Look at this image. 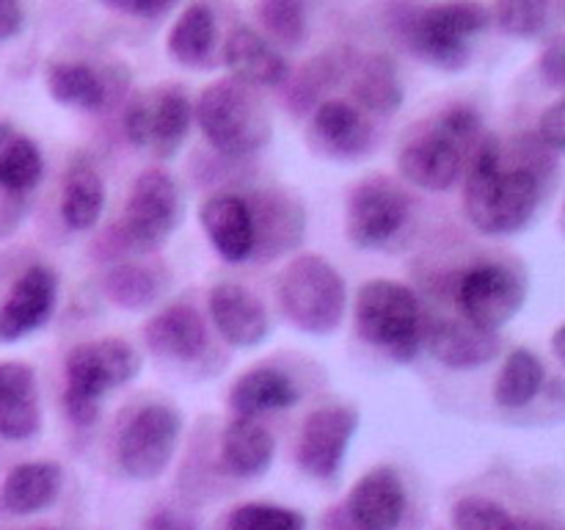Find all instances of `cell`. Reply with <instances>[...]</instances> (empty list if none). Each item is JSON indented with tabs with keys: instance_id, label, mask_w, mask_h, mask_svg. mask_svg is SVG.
Wrapping results in <instances>:
<instances>
[{
	"instance_id": "cell-1",
	"label": "cell",
	"mask_w": 565,
	"mask_h": 530,
	"mask_svg": "<svg viewBox=\"0 0 565 530\" xmlns=\"http://www.w3.org/2000/svg\"><path fill=\"white\" fill-rule=\"evenodd\" d=\"M541 199V171L530 160L508 163L500 138L483 136L469 158L463 210L483 235H511L530 219Z\"/></svg>"
},
{
	"instance_id": "cell-2",
	"label": "cell",
	"mask_w": 565,
	"mask_h": 530,
	"mask_svg": "<svg viewBox=\"0 0 565 530\" xmlns=\"http://www.w3.org/2000/svg\"><path fill=\"white\" fill-rule=\"evenodd\" d=\"M483 136L478 110L452 105L408 132L397 155V169L423 191H450Z\"/></svg>"
},
{
	"instance_id": "cell-3",
	"label": "cell",
	"mask_w": 565,
	"mask_h": 530,
	"mask_svg": "<svg viewBox=\"0 0 565 530\" xmlns=\"http://www.w3.org/2000/svg\"><path fill=\"white\" fill-rule=\"evenodd\" d=\"M193 119L210 147L230 158H243L270 141V116L252 86L237 77H221L202 88Z\"/></svg>"
},
{
	"instance_id": "cell-4",
	"label": "cell",
	"mask_w": 565,
	"mask_h": 530,
	"mask_svg": "<svg viewBox=\"0 0 565 530\" xmlns=\"http://www.w3.org/2000/svg\"><path fill=\"white\" fill-rule=\"evenodd\" d=\"M356 331L395 362H414L425 340L419 298L403 282L370 279L356 293Z\"/></svg>"
},
{
	"instance_id": "cell-5",
	"label": "cell",
	"mask_w": 565,
	"mask_h": 530,
	"mask_svg": "<svg viewBox=\"0 0 565 530\" xmlns=\"http://www.w3.org/2000/svg\"><path fill=\"white\" fill-rule=\"evenodd\" d=\"M64 406L75 425H92L99 414V398L127 384L141 370V357L125 340L81 342L66 353Z\"/></svg>"
},
{
	"instance_id": "cell-6",
	"label": "cell",
	"mask_w": 565,
	"mask_h": 530,
	"mask_svg": "<svg viewBox=\"0 0 565 530\" xmlns=\"http://www.w3.org/2000/svg\"><path fill=\"white\" fill-rule=\"evenodd\" d=\"M279 304L287 320L307 335H331L345 318V282L320 254H301L279 279Z\"/></svg>"
},
{
	"instance_id": "cell-7",
	"label": "cell",
	"mask_w": 565,
	"mask_h": 530,
	"mask_svg": "<svg viewBox=\"0 0 565 530\" xmlns=\"http://www.w3.org/2000/svg\"><path fill=\"white\" fill-rule=\"evenodd\" d=\"M489 25V11L478 0H445L414 11L406 20V42L419 59L439 70H463L472 39Z\"/></svg>"
},
{
	"instance_id": "cell-8",
	"label": "cell",
	"mask_w": 565,
	"mask_h": 530,
	"mask_svg": "<svg viewBox=\"0 0 565 530\" xmlns=\"http://www.w3.org/2000/svg\"><path fill=\"white\" fill-rule=\"evenodd\" d=\"M182 215L180 188L163 169H147L132 182L130 199L121 215V235L127 246L152 252L169 241Z\"/></svg>"
},
{
	"instance_id": "cell-9",
	"label": "cell",
	"mask_w": 565,
	"mask_h": 530,
	"mask_svg": "<svg viewBox=\"0 0 565 530\" xmlns=\"http://www.w3.org/2000/svg\"><path fill=\"white\" fill-rule=\"evenodd\" d=\"M182 414L169 403H149L132 414L116 442L121 469L136 480H154L166 473L177 451Z\"/></svg>"
},
{
	"instance_id": "cell-10",
	"label": "cell",
	"mask_w": 565,
	"mask_h": 530,
	"mask_svg": "<svg viewBox=\"0 0 565 530\" xmlns=\"http://www.w3.org/2000/svg\"><path fill=\"white\" fill-rule=\"evenodd\" d=\"M524 296H527V287L519 279L516 271L500 263L475 265L458 279L456 287L461 318L489 331L502 329L508 320L516 318Z\"/></svg>"
},
{
	"instance_id": "cell-11",
	"label": "cell",
	"mask_w": 565,
	"mask_h": 530,
	"mask_svg": "<svg viewBox=\"0 0 565 530\" xmlns=\"http://www.w3.org/2000/svg\"><path fill=\"white\" fill-rule=\"evenodd\" d=\"M408 221V197L390 182L375 174L359 182L348 197L345 232L359 248H379L390 243Z\"/></svg>"
},
{
	"instance_id": "cell-12",
	"label": "cell",
	"mask_w": 565,
	"mask_h": 530,
	"mask_svg": "<svg viewBox=\"0 0 565 530\" xmlns=\"http://www.w3.org/2000/svg\"><path fill=\"white\" fill-rule=\"evenodd\" d=\"M356 425L359 412L353 406L334 403V406L315 409L303 420L301 436H298V467L312 475V478H334L340 473L342 462H345L348 445L356 434Z\"/></svg>"
},
{
	"instance_id": "cell-13",
	"label": "cell",
	"mask_w": 565,
	"mask_h": 530,
	"mask_svg": "<svg viewBox=\"0 0 565 530\" xmlns=\"http://www.w3.org/2000/svg\"><path fill=\"white\" fill-rule=\"evenodd\" d=\"M55 307V276L44 265H31L11 287L0 307V342L22 340L47 324Z\"/></svg>"
},
{
	"instance_id": "cell-14",
	"label": "cell",
	"mask_w": 565,
	"mask_h": 530,
	"mask_svg": "<svg viewBox=\"0 0 565 530\" xmlns=\"http://www.w3.org/2000/svg\"><path fill=\"white\" fill-rule=\"evenodd\" d=\"M406 513V486L392 467H375L353 484L348 517L359 530H395Z\"/></svg>"
},
{
	"instance_id": "cell-15",
	"label": "cell",
	"mask_w": 565,
	"mask_h": 530,
	"mask_svg": "<svg viewBox=\"0 0 565 530\" xmlns=\"http://www.w3.org/2000/svg\"><path fill=\"white\" fill-rule=\"evenodd\" d=\"M215 331L235 348H252L268 337V312L263 301L235 282H221L207 296Z\"/></svg>"
},
{
	"instance_id": "cell-16",
	"label": "cell",
	"mask_w": 565,
	"mask_h": 530,
	"mask_svg": "<svg viewBox=\"0 0 565 530\" xmlns=\"http://www.w3.org/2000/svg\"><path fill=\"white\" fill-rule=\"evenodd\" d=\"M204 235L226 263H243L254 254V219L246 197L213 193L199 208Z\"/></svg>"
},
{
	"instance_id": "cell-17",
	"label": "cell",
	"mask_w": 565,
	"mask_h": 530,
	"mask_svg": "<svg viewBox=\"0 0 565 530\" xmlns=\"http://www.w3.org/2000/svg\"><path fill=\"white\" fill-rule=\"evenodd\" d=\"M375 141L373 125L356 105L345 99H326L312 114V144L331 158L356 160Z\"/></svg>"
},
{
	"instance_id": "cell-18",
	"label": "cell",
	"mask_w": 565,
	"mask_h": 530,
	"mask_svg": "<svg viewBox=\"0 0 565 530\" xmlns=\"http://www.w3.org/2000/svg\"><path fill=\"white\" fill-rule=\"evenodd\" d=\"M425 342H428L434 359L452 370L483 368L500 351L497 331L480 329L467 318H441L425 324Z\"/></svg>"
},
{
	"instance_id": "cell-19",
	"label": "cell",
	"mask_w": 565,
	"mask_h": 530,
	"mask_svg": "<svg viewBox=\"0 0 565 530\" xmlns=\"http://www.w3.org/2000/svg\"><path fill=\"white\" fill-rule=\"evenodd\" d=\"M224 64L232 72V77L252 88L281 86L290 75L285 55L246 25L232 28L230 36H226Z\"/></svg>"
},
{
	"instance_id": "cell-20",
	"label": "cell",
	"mask_w": 565,
	"mask_h": 530,
	"mask_svg": "<svg viewBox=\"0 0 565 530\" xmlns=\"http://www.w3.org/2000/svg\"><path fill=\"white\" fill-rule=\"evenodd\" d=\"M42 425L36 375L22 362H0V439H31Z\"/></svg>"
},
{
	"instance_id": "cell-21",
	"label": "cell",
	"mask_w": 565,
	"mask_h": 530,
	"mask_svg": "<svg viewBox=\"0 0 565 530\" xmlns=\"http://www.w3.org/2000/svg\"><path fill=\"white\" fill-rule=\"evenodd\" d=\"M143 340H147L149 351L158 357L191 362V359L202 357L207 348V326L196 309L188 304H174L149 318V324L143 326Z\"/></svg>"
},
{
	"instance_id": "cell-22",
	"label": "cell",
	"mask_w": 565,
	"mask_h": 530,
	"mask_svg": "<svg viewBox=\"0 0 565 530\" xmlns=\"http://www.w3.org/2000/svg\"><path fill=\"white\" fill-rule=\"evenodd\" d=\"M248 208L254 219V248H259L263 257L298 246L307 221L296 199H287L279 191H265L257 193V202H248Z\"/></svg>"
},
{
	"instance_id": "cell-23",
	"label": "cell",
	"mask_w": 565,
	"mask_h": 530,
	"mask_svg": "<svg viewBox=\"0 0 565 530\" xmlns=\"http://www.w3.org/2000/svg\"><path fill=\"white\" fill-rule=\"evenodd\" d=\"M61 467L53 462L17 464L0 484V508L14 517L44 511L61 491Z\"/></svg>"
},
{
	"instance_id": "cell-24",
	"label": "cell",
	"mask_w": 565,
	"mask_h": 530,
	"mask_svg": "<svg viewBox=\"0 0 565 530\" xmlns=\"http://www.w3.org/2000/svg\"><path fill=\"white\" fill-rule=\"evenodd\" d=\"M274 436L259 420L235 414L221 436V464L237 478L263 475L274 462Z\"/></svg>"
},
{
	"instance_id": "cell-25",
	"label": "cell",
	"mask_w": 565,
	"mask_h": 530,
	"mask_svg": "<svg viewBox=\"0 0 565 530\" xmlns=\"http://www.w3.org/2000/svg\"><path fill=\"white\" fill-rule=\"evenodd\" d=\"M298 401V386L276 368H252L230 386V406L241 417H257L274 409H287Z\"/></svg>"
},
{
	"instance_id": "cell-26",
	"label": "cell",
	"mask_w": 565,
	"mask_h": 530,
	"mask_svg": "<svg viewBox=\"0 0 565 530\" xmlns=\"http://www.w3.org/2000/svg\"><path fill=\"white\" fill-rule=\"evenodd\" d=\"M351 94L362 110L379 116L395 114L403 105V81L395 61L384 53L356 59L351 70Z\"/></svg>"
},
{
	"instance_id": "cell-27",
	"label": "cell",
	"mask_w": 565,
	"mask_h": 530,
	"mask_svg": "<svg viewBox=\"0 0 565 530\" xmlns=\"http://www.w3.org/2000/svg\"><path fill=\"white\" fill-rule=\"evenodd\" d=\"M353 64H356V53L348 47H331L309 59L296 75V81H292L290 92H287V103H290L292 114L303 116L318 108L323 92H329L342 77L351 75Z\"/></svg>"
},
{
	"instance_id": "cell-28",
	"label": "cell",
	"mask_w": 565,
	"mask_h": 530,
	"mask_svg": "<svg viewBox=\"0 0 565 530\" xmlns=\"http://www.w3.org/2000/svg\"><path fill=\"white\" fill-rule=\"evenodd\" d=\"M105 188L99 171L88 158H75L66 169L64 191H61V219L70 230L86 232L97 226L103 215Z\"/></svg>"
},
{
	"instance_id": "cell-29",
	"label": "cell",
	"mask_w": 565,
	"mask_h": 530,
	"mask_svg": "<svg viewBox=\"0 0 565 530\" xmlns=\"http://www.w3.org/2000/svg\"><path fill=\"white\" fill-rule=\"evenodd\" d=\"M149 110H152V138L149 149L158 158H171L193 121V103L182 86H160L149 92Z\"/></svg>"
},
{
	"instance_id": "cell-30",
	"label": "cell",
	"mask_w": 565,
	"mask_h": 530,
	"mask_svg": "<svg viewBox=\"0 0 565 530\" xmlns=\"http://www.w3.org/2000/svg\"><path fill=\"white\" fill-rule=\"evenodd\" d=\"M44 81L50 97L70 108L99 110L108 103V83L86 61H53Z\"/></svg>"
},
{
	"instance_id": "cell-31",
	"label": "cell",
	"mask_w": 565,
	"mask_h": 530,
	"mask_svg": "<svg viewBox=\"0 0 565 530\" xmlns=\"http://www.w3.org/2000/svg\"><path fill=\"white\" fill-rule=\"evenodd\" d=\"M215 14L207 3H191L169 31V53L185 66L207 64L215 47Z\"/></svg>"
},
{
	"instance_id": "cell-32",
	"label": "cell",
	"mask_w": 565,
	"mask_h": 530,
	"mask_svg": "<svg viewBox=\"0 0 565 530\" xmlns=\"http://www.w3.org/2000/svg\"><path fill=\"white\" fill-rule=\"evenodd\" d=\"M544 386V364L527 348L508 353L500 375L494 381V401L502 409H522L533 401Z\"/></svg>"
},
{
	"instance_id": "cell-33",
	"label": "cell",
	"mask_w": 565,
	"mask_h": 530,
	"mask_svg": "<svg viewBox=\"0 0 565 530\" xmlns=\"http://www.w3.org/2000/svg\"><path fill=\"white\" fill-rule=\"evenodd\" d=\"M103 290L116 307L121 309H143L154 301V296L160 293L163 279L158 276V271L147 268V265H132L121 263L105 274Z\"/></svg>"
},
{
	"instance_id": "cell-34",
	"label": "cell",
	"mask_w": 565,
	"mask_h": 530,
	"mask_svg": "<svg viewBox=\"0 0 565 530\" xmlns=\"http://www.w3.org/2000/svg\"><path fill=\"white\" fill-rule=\"evenodd\" d=\"M44 160L31 138H14L0 147V188L9 193H25L39 186Z\"/></svg>"
},
{
	"instance_id": "cell-35",
	"label": "cell",
	"mask_w": 565,
	"mask_h": 530,
	"mask_svg": "<svg viewBox=\"0 0 565 530\" xmlns=\"http://www.w3.org/2000/svg\"><path fill=\"white\" fill-rule=\"evenodd\" d=\"M257 20L270 39L285 47H298L307 39V6L303 0H259Z\"/></svg>"
},
{
	"instance_id": "cell-36",
	"label": "cell",
	"mask_w": 565,
	"mask_h": 530,
	"mask_svg": "<svg viewBox=\"0 0 565 530\" xmlns=\"http://www.w3.org/2000/svg\"><path fill=\"white\" fill-rule=\"evenodd\" d=\"M307 519L276 502H241L226 517V530H303Z\"/></svg>"
},
{
	"instance_id": "cell-37",
	"label": "cell",
	"mask_w": 565,
	"mask_h": 530,
	"mask_svg": "<svg viewBox=\"0 0 565 530\" xmlns=\"http://www.w3.org/2000/svg\"><path fill=\"white\" fill-rule=\"evenodd\" d=\"M546 20H550V0H494V22L508 36H535L544 31Z\"/></svg>"
},
{
	"instance_id": "cell-38",
	"label": "cell",
	"mask_w": 565,
	"mask_h": 530,
	"mask_svg": "<svg viewBox=\"0 0 565 530\" xmlns=\"http://www.w3.org/2000/svg\"><path fill=\"white\" fill-rule=\"evenodd\" d=\"M450 522L456 530H516V519L489 497L469 495L452 506Z\"/></svg>"
},
{
	"instance_id": "cell-39",
	"label": "cell",
	"mask_w": 565,
	"mask_h": 530,
	"mask_svg": "<svg viewBox=\"0 0 565 530\" xmlns=\"http://www.w3.org/2000/svg\"><path fill=\"white\" fill-rule=\"evenodd\" d=\"M125 132L132 147L149 149L152 138V110H149V92H136L125 110Z\"/></svg>"
},
{
	"instance_id": "cell-40",
	"label": "cell",
	"mask_w": 565,
	"mask_h": 530,
	"mask_svg": "<svg viewBox=\"0 0 565 530\" xmlns=\"http://www.w3.org/2000/svg\"><path fill=\"white\" fill-rule=\"evenodd\" d=\"M539 138L550 149L565 152V94L544 110L539 121Z\"/></svg>"
},
{
	"instance_id": "cell-41",
	"label": "cell",
	"mask_w": 565,
	"mask_h": 530,
	"mask_svg": "<svg viewBox=\"0 0 565 530\" xmlns=\"http://www.w3.org/2000/svg\"><path fill=\"white\" fill-rule=\"evenodd\" d=\"M539 72L550 86L565 88V33H561V36L552 39V42L546 44V50L541 53L539 61Z\"/></svg>"
},
{
	"instance_id": "cell-42",
	"label": "cell",
	"mask_w": 565,
	"mask_h": 530,
	"mask_svg": "<svg viewBox=\"0 0 565 530\" xmlns=\"http://www.w3.org/2000/svg\"><path fill=\"white\" fill-rule=\"evenodd\" d=\"M108 9L119 11V14L130 17H160L163 11H169L171 6H177L180 0H99Z\"/></svg>"
},
{
	"instance_id": "cell-43",
	"label": "cell",
	"mask_w": 565,
	"mask_h": 530,
	"mask_svg": "<svg viewBox=\"0 0 565 530\" xmlns=\"http://www.w3.org/2000/svg\"><path fill=\"white\" fill-rule=\"evenodd\" d=\"M22 20H25V14H22L20 0H0V44L20 33Z\"/></svg>"
},
{
	"instance_id": "cell-44",
	"label": "cell",
	"mask_w": 565,
	"mask_h": 530,
	"mask_svg": "<svg viewBox=\"0 0 565 530\" xmlns=\"http://www.w3.org/2000/svg\"><path fill=\"white\" fill-rule=\"evenodd\" d=\"M147 530H196V524L185 517V513H177L171 508H160V511L149 513L147 522H143Z\"/></svg>"
},
{
	"instance_id": "cell-45",
	"label": "cell",
	"mask_w": 565,
	"mask_h": 530,
	"mask_svg": "<svg viewBox=\"0 0 565 530\" xmlns=\"http://www.w3.org/2000/svg\"><path fill=\"white\" fill-rule=\"evenodd\" d=\"M552 351H555V357L565 364V324L557 326V331L552 335Z\"/></svg>"
},
{
	"instance_id": "cell-46",
	"label": "cell",
	"mask_w": 565,
	"mask_h": 530,
	"mask_svg": "<svg viewBox=\"0 0 565 530\" xmlns=\"http://www.w3.org/2000/svg\"><path fill=\"white\" fill-rule=\"evenodd\" d=\"M9 136H11V125H9V121H0V147L9 141Z\"/></svg>"
}]
</instances>
